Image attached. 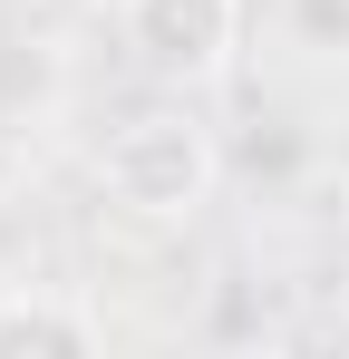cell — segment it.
Instances as JSON below:
<instances>
[{"mask_svg": "<svg viewBox=\"0 0 349 359\" xmlns=\"http://www.w3.org/2000/svg\"><path fill=\"white\" fill-rule=\"evenodd\" d=\"M97 194L136 224H194L224 194V146L194 107H136L97 146Z\"/></svg>", "mask_w": 349, "mask_h": 359, "instance_id": "obj_1", "label": "cell"}, {"mask_svg": "<svg viewBox=\"0 0 349 359\" xmlns=\"http://www.w3.org/2000/svg\"><path fill=\"white\" fill-rule=\"evenodd\" d=\"M116 39L126 59L165 88H194V78H224L233 49H242V0H116Z\"/></svg>", "mask_w": 349, "mask_h": 359, "instance_id": "obj_2", "label": "cell"}, {"mask_svg": "<svg viewBox=\"0 0 349 359\" xmlns=\"http://www.w3.org/2000/svg\"><path fill=\"white\" fill-rule=\"evenodd\" d=\"M107 320L68 292H0V359H88Z\"/></svg>", "mask_w": 349, "mask_h": 359, "instance_id": "obj_3", "label": "cell"}, {"mask_svg": "<svg viewBox=\"0 0 349 359\" xmlns=\"http://www.w3.org/2000/svg\"><path fill=\"white\" fill-rule=\"evenodd\" d=\"M282 20L310 59H349V0H282Z\"/></svg>", "mask_w": 349, "mask_h": 359, "instance_id": "obj_4", "label": "cell"}, {"mask_svg": "<svg viewBox=\"0 0 349 359\" xmlns=\"http://www.w3.org/2000/svg\"><path fill=\"white\" fill-rule=\"evenodd\" d=\"M107 10H116V0H107Z\"/></svg>", "mask_w": 349, "mask_h": 359, "instance_id": "obj_5", "label": "cell"}]
</instances>
